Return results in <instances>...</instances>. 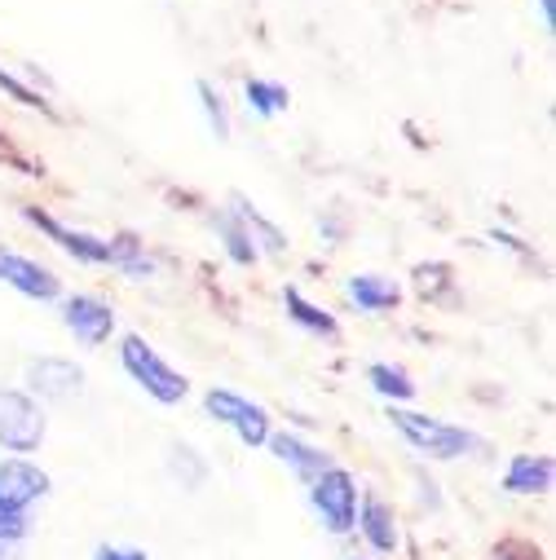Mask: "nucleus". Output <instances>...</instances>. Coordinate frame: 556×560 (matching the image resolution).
<instances>
[{
  "label": "nucleus",
  "mask_w": 556,
  "mask_h": 560,
  "mask_svg": "<svg viewBox=\"0 0 556 560\" xmlns=\"http://www.w3.org/2000/svg\"><path fill=\"white\" fill-rule=\"evenodd\" d=\"M119 366L142 384L160 406H177V401H186V393H190V380L182 375V371H173L142 336H124L119 340Z\"/></svg>",
  "instance_id": "nucleus-3"
},
{
  "label": "nucleus",
  "mask_w": 556,
  "mask_h": 560,
  "mask_svg": "<svg viewBox=\"0 0 556 560\" xmlns=\"http://www.w3.org/2000/svg\"><path fill=\"white\" fill-rule=\"evenodd\" d=\"M389 419H393V429L402 433V442L410 451L429 455V459H460V455L482 451V438L477 433L455 429V424H447V419L415 415V410H402V406H389Z\"/></svg>",
  "instance_id": "nucleus-2"
},
{
  "label": "nucleus",
  "mask_w": 556,
  "mask_h": 560,
  "mask_svg": "<svg viewBox=\"0 0 556 560\" xmlns=\"http://www.w3.org/2000/svg\"><path fill=\"white\" fill-rule=\"evenodd\" d=\"M552 481H556V464L547 455H512V464L503 472L508 494H547Z\"/></svg>",
  "instance_id": "nucleus-13"
},
{
  "label": "nucleus",
  "mask_w": 556,
  "mask_h": 560,
  "mask_svg": "<svg viewBox=\"0 0 556 560\" xmlns=\"http://www.w3.org/2000/svg\"><path fill=\"white\" fill-rule=\"evenodd\" d=\"M415 288L425 301H442V288H451V265L433 260V265H415Z\"/></svg>",
  "instance_id": "nucleus-21"
},
{
  "label": "nucleus",
  "mask_w": 556,
  "mask_h": 560,
  "mask_svg": "<svg viewBox=\"0 0 556 560\" xmlns=\"http://www.w3.org/2000/svg\"><path fill=\"white\" fill-rule=\"evenodd\" d=\"M62 327L84 345V349H97L111 340L115 331V310L102 301V296H67L62 301Z\"/></svg>",
  "instance_id": "nucleus-7"
},
{
  "label": "nucleus",
  "mask_w": 556,
  "mask_h": 560,
  "mask_svg": "<svg viewBox=\"0 0 556 560\" xmlns=\"http://www.w3.org/2000/svg\"><path fill=\"white\" fill-rule=\"evenodd\" d=\"M367 384H371L384 401H393V406H402V401L415 397V380H410L402 366H393V362H371V366H367Z\"/></svg>",
  "instance_id": "nucleus-16"
},
{
  "label": "nucleus",
  "mask_w": 556,
  "mask_h": 560,
  "mask_svg": "<svg viewBox=\"0 0 556 560\" xmlns=\"http://www.w3.org/2000/svg\"><path fill=\"white\" fill-rule=\"evenodd\" d=\"M0 93H10V97H14V102H23V106H40V110H49V102H45L36 89H27L23 80H14L5 67H0Z\"/></svg>",
  "instance_id": "nucleus-22"
},
{
  "label": "nucleus",
  "mask_w": 556,
  "mask_h": 560,
  "mask_svg": "<svg viewBox=\"0 0 556 560\" xmlns=\"http://www.w3.org/2000/svg\"><path fill=\"white\" fill-rule=\"evenodd\" d=\"M212 225H217V234L225 238V252H230V260H234V265H256V260H260V252L252 247L247 230L234 221V212H230V208H225V212H212Z\"/></svg>",
  "instance_id": "nucleus-18"
},
{
  "label": "nucleus",
  "mask_w": 556,
  "mask_h": 560,
  "mask_svg": "<svg viewBox=\"0 0 556 560\" xmlns=\"http://www.w3.org/2000/svg\"><path fill=\"white\" fill-rule=\"evenodd\" d=\"M0 283H10L14 292L32 296V301H58L62 296V278L54 269H45L32 256H19L10 247H0Z\"/></svg>",
  "instance_id": "nucleus-8"
},
{
  "label": "nucleus",
  "mask_w": 556,
  "mask_h": 560,
  "mask_svg": "<svg viewBox=\"0 0 556 560\" xmlns=\"http://www.w3.org/2000/svg\"><path fill=\"white\" fill-rule=\"evenodd\" d=\"M354 529H362L367 547L380 551V556H393L397 542H402L397 516H393V508H389L380 494H362V512H358V525H354Z\"/></svg>",
  "instance_id": "nucleus-11"
},
{
  "label": "nucleus",
  "mask_w": 556,
  "mask_h": 560,
  "mask_svg": "<svg viewBox=\"0 0 556 560\" xmlns=\"http://www.w3.org/2000/svg\"><path fill=\"white\" fill-rule=\"evenodd\" d=\"M538 10H543V27L552 32L556 27V0H538Z\"/></svg>",
  "instance_id": "nucleus-25"
},
{
  "label": "nucleus",
  "mask_w": 556,
  "mask_h": 560,
  "mask_svg": "<svg viewBox=\"0 0 556 560\" xmlns=\"http://www.w3.org/2000/svg\"><path fill=\"white\" fill-rule=\"evenodd\" d=\"M27 384L45 401H67V397H80L84 371L76 362H67V358H40V362L27 366Z\"/></svg>",
  "instance_id": "nucleus-9"
},
{
  "label": "nucleus",
  "mask_w": 556,
  "mask_h": 560,
  "mask_svg": "<svg viewBox=\"0 0 556 560\" xmlns=\"http://www.w3.org/2000/svg\"><path fill=\"white\" fill-rule=\"evenodd\" d=\"M49 494V472L27 459H0V542L19 547L32 534V508Z\"/></svg>",
  "instance_id": "nucleus-1"
},
{
  "label": "nucleus",
  "mask_w": 556,
  "mask_h": 560,
  "mask_svg": "<svg viewBox=\"0 0 556 560\" xmlns=\"http://www.w3.org/2000/svg\"><path fill=\"white\" fill-rule=\"evenodd\" d=\"M243 97H247V110L260 115V119H269V115H278V110H288V102H292V93L278 84V80H256V75L243 84Z\"/></svg>",
  "instance_id": "nucleus-17"
},
{
  "label": "nucleus",
  "mask_w": 556,
  "mask_h": 560,
  "mask_svg": "<svg viewBox=\"0 0 556 560\" xmlns=\"http://www.w3.org/2000/svg\"><path fill=\"white\" fill-rule=\"evenodd\" d=\"M230 212H234V221L247 230V238H252L256 252H265V256H283V252H288V234L278 230L274 221H265L260 208H256L247 195H230Z\"/></svg>",
  "instance_id": "nucleus-12"
},
{
  "label": "nucleus",
  "mask_w": 556,
  "mask_h": 560,
  "mask_svg": "<svg viewBox=\"0 0 556 560\" xmlns=\"http://www.w3.org/2000/svg\"><path fill=\"white\" fill-rule=\"evenodd\" d=\"M204 406L217 424H225L243 446H265L269 442V410L256 406L252 397L234 393V388H208L204 393Z\"/></svg>",
  "instance_id": "nucleus-5"
},
{
  "label": "nucleus",
  "mask_w": 556,
  "mask_h": 560,
  "mask_svg": "<svg viewBox=\"0 0 556 560\" xmlns=\"http://www.w3.org/2000/svg\"><path fill=\"white\" fill-rule=\"evenodd\" d=\"M265 446H269L278 459H283V464H288L305 486H310V481H318L327 468H336L327 451H318V446H310V442H301V438H292V433H269V442H265Z\"/></svg>",
  "instance_id": "nucleus-10"
},
{
  "label": "nucleus",
  "mask_w": 556,
  "mask_h": 560,
  "mask_svg": "<svg viewBox=\"0 0 556 560\" xmlns=\"http://www.w3.org/2000/svg\"><path fill=\"white\" fill-rule=\"evenodd\" d=\"M283 305H288V318H292L297 327H305L310 336H323V340H336V336H340L336 318H332L327 310H318L314 301H305L297 288H283Z\"/></svg>",
  "instance_id": "nucleus-15"
},
{
  "label": "nucleus",
  "mask_w": 556,
  "mask_h": 560,
  "mask_svg": "<svg viewBox=\"0 0 556 560\" xmlns=\"http://www.w3.org/2000/svg\"><path fill=\"white\" fill-rule=\"evenodd\" d=\"M169 472H173L186 490H199L204 477H208V464H204V455H199L195 446H173V455H169Z\"/></svg>",
  "instance_id": "nucleus-19"
},
{
  "label": "nucleus",
  "mask_w": 556,
  "mask_h": 560,
  "mask_svg": "<svg viewBox=\"0 0 556 560\" xmlns=\"http://www.w3.org/2000/svg\"><path fill=\"white\" fill-rule=\"evenodd\" d=\"M310 508L332 534H354L358 525V481L345 468H327L318 481H310Z\"/></svg>",
  "instance_id": "nucleus-6"
},
{
  "label": "nucleus",
  "mask_w": 556,
  "mask_h": 560,
  "mask_svg": "<svg viewBox=\"0 0 556 560\" xmlns=\"http://www.w3.org/2000/svg\"><path fill=\"white\" fill-rule=\"evenodd\" d=\"M345 292L362 314H384V310H397V301H402L397 283H389L380 273H354L345 283Z\"/></svg>",
  "instance_id": "nucleus-14"
},
{
  "label": "nucleus",
  "mask_w": 556,
  "mask_h": 560,
  "mask_svg": "<svg viewBox=\"0 0 556 560\" xmlns=\"http://www.w3.org/2000/svg\"><path fill=\"white\" fill-rule=\"evenodd\" d=\"M495 560H543V547H534L530 538H503L495 547Z\"/></svg>",
  "instance_id": "nucleus-23"
},
{
  "label": "nucleus",
  "mask_w": 556,
  "mask_h": 560,
  "mask_svg": "<svg viewBox=\"0 0 556 560\" xmlns=\"http://www.w3.org/2000/svg\"><path fill=\"white\" fill-rule=\"evenodd\" d=\"M45 442V410L23 388H0V451L32 455Z\"/></svg>",
  "instance_id": "nucleus-4"
},
{
  "label": "nucleus",
  "mask_w": 556,
  "mask_h": 560,
  "mask_svg": "<svg viewBox=\"0 0 556 560\" xmlns=\"http://www.w3.org/2000/svg\"><path fill=\"white\" fill-rule=\"evenodd\" d=\"M195 93L204 102V115H208V128L217 132V142H225V137H230V110H225L221 89H212L208 80H195Z\"/></svg>",
  "instance_id": "nucleus-20"
},
{
  "label": "nucleus",
  "mask_w": 556,
  "mask_h": 560,
  "mask_svg": "<svg viewBox=\"0 0 556 560\" xmlns=\"http://www.w3.org/2000/svg\"><path fill=\"white\" fill-rule=\"evenodd\" d=\"M93 560H151L142 547H119V542H102L93 551Z\"/></svg>",
  "instance_id": "nucleus-24"
},
{
  "label": "nucleus",
  "mask_w": 556,
  "mask_h": 560,
  "mask_svg": "<svg viewBox=\"0 0 556 560\" xmlns=\"http://www.w3.org/2000/svg\"><path fill=\"white\" fill-rule=\"evenodd\" d=\"M0 560H14V547L10 542H0Z\"/></svg>",
  "instance_id": "nucleus-26"
}]
</instances>
